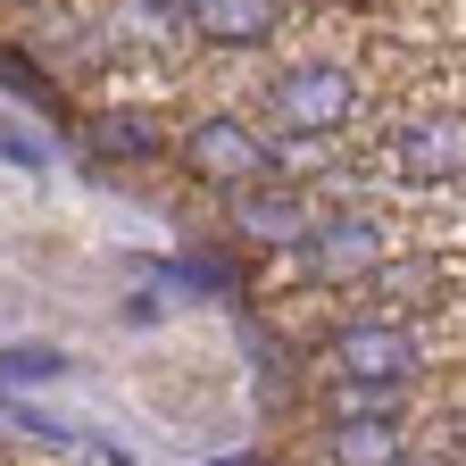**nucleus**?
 <instances>
[{
	"label": "nucleus",
	"mask_w": 466,
	"mask_h": 466,
	"mask_svg": "<svg viewBox=\"0 0 466 466\" xmlns=\"http://www.w3.org/2000/svg\"><path fill=\"white\" fill-rule=\"evenodd\" d=\"M184 158H192L200 175H217V184H258V175H267L258 134H250V126H233V116H208V126H192V134H184Z\"/></svg>",
	"instance_id": "39448f33"
},
{
	"label": "nucleus",
	"mask_w": 466,
	"mask_h": 466,
	"mask_svg": "<svg viewBox=\"0 0 466 466\" xmlns=\"http://www.w3.org/2000/svg\"><path fill=\"white\" fill-rule=\"evenodd\" d=\"M0 92H17V100H42V108H50V84H42L34 67H25L17 50H0Z\"/></svg>",
	"instance_id": "9b49d317"
},
{
	"label": "nucleus",
	"mask_w": 466,
	"mask_h": 466,
	"mask_svg": "<svg viewBox=\"0 0 466 466\" xmlns=\"http://www.w3.org/2000/svg\"><path fill=\"white\" fill-rule=\"evenodd\" d=\"M217 42H258V34H275V0H200V9H192Z\"/></svg>",
	"instance_id": "6e6552de"
},
{
	"label": "nucleus",
	"mask_w": 466,
	"mask_h": 466,
	"mask_svg": "<svg viewBox=\"0 0 466 466\" xmlns=\"http://www.w3.org/2000/svg\"><path fill=\"white\" fill-rule=\"evenodd\" d=\"M233 217H242L258 242H309V200L300 192H258V184H242V192H233Z\"/></svg>",
	"instance_id": "423d86ee"
},
{
	"label": "nucleus",
	"mask_w": 466,
	"mask_h": 466,
	"mask_svg": "<svg viewBox=\"0 0 466 466\" xmlns=\"http://www.w3.org/2000/svg\"><path fill=\"white\" fill-rule=\"evenodd\" d=\"M67 359H58V350H9V359H0V383H42V375H58Z\"/></svg>",
	"instance_id": "9d476101"
},
{
	"label": "nucleus",
	"mask_w": 466,
	"mask_h": 466,
	"mask_svg": "<svg viewBox=\"0 0 466 466\" xmlns=\"http://www.w3.org/2000/svg\"><path fill=\"white\" fill-rule=\"evenodd\" d=\"M325 458L333 466H400V425H383V417H341L333 425V441H325Z\"/></svg>",
	"instance_id": "0eeeda50"
},
{
	"label": "nucleus",
	"mask_w": 466,
	"mask_h": 466,
	"mask_svg": "<svg viewBox=\"0 0 466 466\" xmlns=\"http://www.w3.org/2000/svg\"><path fill=\"white\" fill-rule=\"evenodd\" d=\"M350 108H359L350 67H291L275 84V116H283V126H300V134H333Z\"/></svg>",
	"instance_id": "f03ea898"
},
{
	"label": "nucleus",
	"mask_w": 466,
	"mask_h": 466,
	"mask_svg": "<svg viewBox=\"0 0 466 466\" xmlns=\"http://www.w3.org/2000/svg\"><path fill=\"white\" fill-rule=\"evenodd\" d=\"M400 466H450V458H400Z\"/></svg>",
	"instance_id": "ddd939ff"
},
{
	"label": "nucleus",
	"mask_w": 466,
	"mask_h": 466,
	"mask_svg": "<svg viewBox=\"0 0 466 466\" xmlns=\"http://www.w3.org/2000/svg\"><path fill=\"white\" fill-rule=\"evenodd\" d=\"M300 258H309L317 275H367V267L383 258V225H375V217H359V208H341V217L309 225Z\"/></svg>",
	"instance_id": "7ed1b4c3"
},
{
	"label": "nucleus",
	"mask_w": 466,
	"mask_h": 466,
	"mask_svg": "<svg viewBox=\"0 0 466 466\" xmlns=\"http://www.w3.org/2000/svg\"><path fill=\"white\" fill-rule=\"evenodd\" d=\"M333 367H341V383H359V391H391V383L417 375V333H408V325H350L333 341Z\"/></svg>",
	"instance_id": "f257e3e1"
},
{
	"label": "nucleus",
	"mask_w": 466,
	"mask_h": 466,
	"mask_svg": "<svg viewBox=\"0 0 466 466\" xmlns=\"http://www.w3.org/2000/svg\"><path fill=\"white\" fill-rule=\"evenodd\" d=\"M158 134L142 126V116H100V126H92V150H150Z\"/></svg>",
	"instance_id": "1a4fd4ad"
},
{
	"label": "nucleus",
	"mask_w": 466,
	"mask_h": 466,
	"mask_svg": "<svg viewBox=\"0 0 466 466\" xmlns=\"http://www.w3.org/2000/svg\"><path fill=\"white\" fill-rule=\"evenodd\" d=\"M391 167L408 175V184H450V175H466V116H425V126H408L391 142Z\"/></svg>",
	"instance_id": "20e7f679"
},
{
	"label": "nucleus",
	"mask_w": 466,
	"mask_h": 466,
	"mask_svg": "<svg viewBox=\"0 0 466 466\" xmlns=\"http://www.w3.org/2000/svg\"><path fill=\"white\" fill-rule=\"evenodd\" d=\"M0 150H9L17 167H42V158H50V142H42V134H17V126H0Z\"/></svg>",
	"instance_id": "f8f14e48"
},
{
	"label": "nucleus",
	"mask_w": 466,
	"mask_h": 466,
	"mask_svg": "<svg viewBox=\"0 0 466 466\" xmlns=\"http://www.w3.org/2000/svg\"><path fill=\"white\" fill-rule=\"evenodd\" d=\"M158 9H200V0H158Z\"/></svg>",
	"instance_id": "4468645a"
}]
</instances>
